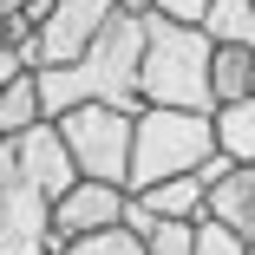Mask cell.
Instances as JSON below:
<instances>
[{
    "label": "cell",
    "instance_id": "6da1fadb",
    "mask_svg": "<svg viewBox=\"0 0 255 255\" xmlns=\"http://www.w3.org/2000/svg\"><path fill=\"white\" fill-rule=\"evenodd\" d=\"M39 105L46 118H59L72 105H118V112H144V13H112V26L98 33L72 66H39Z\"/></svg>",
    "mask_w": 255,
    "mask_h": 255
},
{
    "label": "cell",
    "instance_id": "7a4b0ae2",
    "mask_svg": "<svg viewBox=\"0 0 255 255\" xmlns=\"http://www.w3.org/2000/svg\"><path fill=\"white\" fill-rule=\"evenodd\" d=\"M210 59H216V39L203 33V26H177L157 7L144 13V98H150V105L216 112Z\"/></svg>",
    "mask_w": 255,
    "mask_h": 255
},
{
    "label": "cell",
    "instance_id": "3957f363",
    "mask_svg": "<svg viewBox=\"0 0 255 255\" xmlns=\"http://www.w3.org/2000/svg\"><path fill=\"white\" fill-rule=\"evenodd\" d=\"M216 144V112H183V105H144L137 112V137H131V190L164 183L196 170Z\"/></svg>",
    "mask_w": 255,
    "mask_h": 255
},
{
    "label": "cell",
    "instance_id": "277c9868",
    "mask_svg": "<svg viewBox=\"0 0 255 255\" xmlns=\"http://www.w3.org/2000/svg\"><path fill=\"white\" fill-rule=\"evenodd\" d=\"M59 131L72 144L79 177L131 183V137H137L131 112H118V105H72V112H59Z\"/></svg>",
    "mask_w": 255,
    "mask_h": 255
},
{
    "label": "cell",
    "instance_id": "5b68a950",
    "mask_svg": "<svg viewBox=\"0 0 255 255\" xmlns=\"http://www.w3.org/2000/svg\"><path fill=\"white\" fill-rule=\"evenodd\" d=\"M112 13H118V0H59V7L39 20V33H33V59L39 66H72L85 46L112 26Z\"/></svg>",
    "mask_w": 255,
    "mask_h": 255
},
{
    "label": "cell",
    "instance_id": "8992f818",
    "mask_svg": "<svg viewBox=\"0 0 255 255\" xmlns=\"http://www.w3.org/2000/svg\"><path fill=\"white\" fill-rule=\"evenodd\" d=\"M125 203H131V183H105V177H79L59 203H53V242L66 249L72 236H92V229H112L125 223Z\"/></svg>",
    "mask_w": 255,
    "mask_h": 255
},
{
    "label": "cell",
    "instance_id": "52a82bcc",
    "mask_svg": "<svg viewBox=\"0 0 255 255\" xmlns=\"http://www.w3.org/2000/svg\"><path fill=\"white\" fill-rule=\"evenodd\" d=\"M13 170H20L26 183H39L53 203L79 183V164H72V144H66L59 118H39L33 131H20V137H13Z\"/></svg>",
    "mask_w": 255,
    "mask_h": 255
},
{
    "label": "cell",
    "instance_id": "ba28073f",
    "mask_svg": "<svg viewBox=\"0 0 255 255\" xmlns=\"http://www.w3.org/2000/svg\"><path fill=\"white\" fill-rule=\"evenodd\" d=\"M0 236H46L53 242V196H46L39 183H26V177H13L7 190H0Z\"/></svg>",
    "mask_w": 255,
    "mask_h": 255
},
{
    "label": "cell",
    "instance_id": "9c48e42d",
    "mask_svg": "<svg viewBox=\"0 0 255 255\" xmlns=\"http://www.w3.org/2000/svg\"><path fill=\"white\" fill-rule=\"evenodd\" d=\"M131 196H144L157 216H210V177L203 170H183V177H164V183H144V190H131Z\"/></svg>",
    "mask_w": 255,
    "mask_h": 255
},
{
    "label": "cell",
    "instance_id": "30bf717a",
    "mask_svg": "<svg viewBox=\"0 0 255 255\" xmlns=\"http://www.w3.org/2000/svg\"><path fill=\"white\" fill-rule=\"evenodd\" d=\"M210 216H223L236 236L255 242V164H236L223 183H210Z\"/></svg>",
    "mask_w": 255,
    "mask_h": 255
},
{
    "label": "cell",
    "instance_id": "8fae6325",
    "mask_svg": "<svg viewBox=\"0 0 255 255\" xmlns=\"http://www.w3.org/2000/svg\"><path fill=\"white\" fill-rule=\"evenodd\" d=\"M39 118H46V105H39V72L0 85V137H20V131H33Z\"/></svg>",
    "mask_w": 255,
    "mask_h": 255
},
{
    "label": "cell",
    "instance_id": "7c38bea8",
    "mask_svg": "<svg viewBox=\"0 0 255 255\" xmlns=\"http://www.w3.org/2000/svg\"><path fill=\"white\" fill-rule=\"evenodd\" d=\"M249 79H255V46H216V59H210L216 105H236V98H249Z\"/></svg>",
    "mask_w": 255,
    "mask_h": 255
},
{
    "label": "cell",
    "instance_id": "4fadbf2b",
    "mask_svg": "<svg viewBox=\"0 0 255 255\" xmlns=\"http://www.w3.org/2000/svg\"><path fill=\"white\" fill-rule=\"evenodd\" d=\"M216 144L236 164H255V92L236 98V105H216Z\"/></svg>",
    "mask_w": 255,
    "mask_h": 255
},
{
    "label": "cell",
    "instance_id": "5bb4252c",
    "mask_svg": "<svg viewBox=\"0 0 255 255\" xmlns=\"http://www.w3.org/2000/svg\"><path fill=\"white\" fill-rule=\"evenodd\" d=\"M216 46H255V0H216L210 20H203Z\"/></svg>",
    "mask_w": 255,
    "mask_h": 255
},
{
    "label": "cell",
    "instance_id": "9a60e30c",
    "mask_svg": "<svg viewBox=\"0 0 255 255\" xmlns=\"http://www.w3.org/2000/svg\"><path fill=\"white\" fill-rule=\"evenodd\" d=\"M59 255H144V236L131 223H112V229H92V236H72Z\"/></svg>",
    "mask_w": 255,
    "mask_h": 255
},
{
    "label": "cell",
    "instance_id": "2e32d148",
    "mask_svg": "<svg viewBox=\"0 0 255 255\" xmlns=\"http://www.w3.org/2000/svg\"><path fill=\"white\" fill-rule=\"evenodd\" d=\"M144 255H196V223L190 216H157L144 229Z\"/></svg>",
    "mask_w": 255,
    "mask_h": 255
},
{
    "label": "cell",
    "instance_id": "e0dca14e",
    "mask_svg": "<svg viewBox=\"0 0 255 255\" xmlns=\"http://www.w3.org/2000/svg\"><path fill=\"white\" fill-rule=\"evenodd\" d=\"M196 255H249V236H236L223 216H196Z\"/></svg>",
    "mask_w": 255,
    "mask_h": 255
},
{
    "label": "cell",
    "instance_id": "ac0fdd59",
    "mask_svg": "<svg viewBox=\"0 0 255 255\" xmlns=\"http://www.w3.org/2000/svg\"><path fill=\"white\" fill-rule=\"evenodd\" d=\"M210 7H216V0H157V13L177 20V26H203V20H210Z\"/></svg>",
    "mask_w": 255,
    "mask_h": 255
},
{
    "label": "cell",
    "instance_id": "d6986e66",
    "mask_svg": "<svg viewBox=\"0 0 255 255\" xmlns=\"http://www.w3.org/2000/svg\"><path fill=\"white\" fill-rule=\"evenodd\" d=\"M0 255H59L46 236H0Z\"/></svg>",
    "mask_w": 255,
    "mask_h": 255
},
{
    "label": "cell",
    "instance_id": "ffe728a7",
    "mask_svg": "<svg viewBox=\"0 0 255 255\" xmlns=\"http://www.w3.org/2000/svg\"><path fill=\"white\" fill-rule=\"evenodd\" d=\"M20 170H13V137H0V190H7Z\"/></svg>",
    "mask_w": 255,
    "mask_h": 255
},
{
    "label": "cell",
    "instance_id": "44dd1931",
    "mask_svg": "<svg viewBox=\"0 0 255 255\" xmlns=\"http://www.w3.org/2000/svg\"><path fill=\"white\" fill-rule=\"evenodd\" d=\"M13 13H20V0H0V46H7V26H13Z\"/></svg>",
    "mask_w": 255,
    "mask_h": 255
},
{
    "label": "cell",
    "instance_id": "7402d4cb",
    "mask_svg": "<svg viewBox=\"0 0 255 255\" xmlns=\"http://www.w3.org/2000/svg\"><path fill=\"white\" fill-rule=\"evenodd\" d=\"M118 7H125V13H150L157 0H118Z\"/></svg>",
    "mask_w": 255,
    "mask_h": 255
},
{
    "label": "cell",
    "instance_id": "603a6c76",
    "mask_svg": "<svg viewBox=\"0 0 255 255\" xmlns=\"http://www.w3.org/2000/svg\"><path fill=\"white\" fill-rule=\"evenodd\" d=\"M249 92H255V79H249Z\"/></svg>",
    "mask_w": 255,
    "mask_h": 255
},
{
    "label": "cell",
    "instance_id": "cb8c5ba5",
    "mask_svg": "<svg viewBox=\"0 0 255 255\" xmlns=\"http://www.w3.org/2000/svg\"><path fill=\"white\" fill-rule=\"evenodd\" d=\"M249 255H255V242H249Z\"/></svg>",
    "mask_w": 255,
    "mask_h": 255
}]
</instances>
